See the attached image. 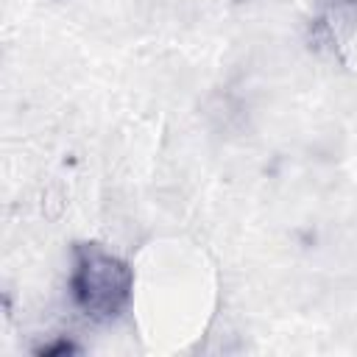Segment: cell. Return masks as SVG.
<instances>
[{
  "label": "cell",
  "instance_id": "obj_1",
  "mask_svg": "<svg viewBox=\"0 0 357 357\" xmlns=\"http://www.w3.org/2000/svg\"><path fill=\"white\" fill-rule=\"evenodd\" d=\"M131 290L134 273L126 259H120L98 243L73 245L70 296L86 318L98 324L117 321L131 304Z\"/></svg>",
  "mask_w": 357,
  "mask_h": 357
},
{
  "label": "cell",
  "instance_id": "obj_2",
  "mask_svg": "<svg viewBox=\"0 0 357 357\" xmlns=\"http://www.w3.org/2000/svg\"><path fill=\"white\" fill-rule=\"evenodd\" d=\"M70 351H78V346L70 343V340H56L50 346H39L36 349V354H70Z\"/></svg>",
  "mask_w": 357,
  "mask_h": 357
}]
</instances>
